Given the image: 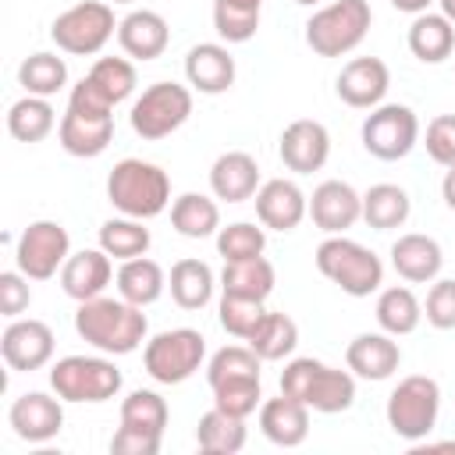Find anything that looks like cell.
Here are the masks:
<instances>
[{
    "mask_svg": "<svg viewBox=\"0 0 455 455\" xmlns=\"http://www.w3.org/2000/svg\"><path fill=\"white\" fill-rule=\"evenodd\" d=\"M391 89V71L380 57H352L338 78H334V92L345 107H355V110H373L384 103Z\"/></svg>",
    "mask_w": 455,
    "mask_h": 455,
    "instance_id": "9a60e30c",
    "label": "cell"
},
{
    "mask_svg": "<svg viewBox=\"0 0 455 455\" xmlns=\"http://www.w3.org/2000/svg\"><path fill=\"white\" fill-rule=\"evenodd\" d=\"M259 188V164L242 149H228L210 167V192L224 203H245Z\"/></svg>",
    "mask_w": 455,
    "mask_h": 455,
    "instance_id": "484cf974",
    "label": "cell"
},
{
    "mask_svg": "<svg viewBox=\"0 0 455 455\" xmlns=\"http://www.w3.org/2000/svg\"><path fill=\"white\" fill-rule=\"evenodd\" d=\"M53 331L50 323L28 316V320H11L0 334V355L4 363L14 370V373H32V370H43L50 359H53Z\"/></svg>",
    "mask_w": 455,
    "mask_h": 455,
    "instance_id": "5bb4252c",
    "label": "cell"
},
{
    "mask_svg": "<svg viewBox=\"0 0 455 455\" xmlns=\"http://www.w3.org/2000/svg\"><path fill=\"white\" fill-rule=\"evenodd\" d=\"M213 391V405L231 412V416H242L249 419L259 405H263V391H259V377H245V380H224Z\"/></svg>",
    "mask_w": 455,
    "mask_h": 455,
    "instance_id": "f6af8a7d",
    "label": "cell"
},
{
    "mask_svg": "<svg viewBox=\"0 0 455 455\" xmlns=\"http://www.w3.org/2000/svg\"><path fill=\"white\" fill-rule=\"evenodd\" d=\"M359 139H363V149L370 156H377L384 164L402 160L419 142V117L405 103H380L366 114V121L359 128Z\"/></svg>",
    "mask_w": 455,
    "mask_h": 455,
    "instance_id": "7c38bea8",
    "label": "cell"
},
{
    "mask_svg": "<svg viewBox=\"0 0 455 455\" xmlns=\"http://www.w3.org/2000/svg\"><path fill=\"white\" fill-rule=\"evenodd\" d=\"M345 366L359 380H387L402 366V348H398L395 334H387V331H366V334H355L348 341Z\"/></svg>",
    "mask_w": 455,
    "mask_h": 455,
    "instance_id": "ffe728a7",
    "label": "cell"
},
{
    "mask_svg": "<svg viewBox=\"0 0 455 455\" xmlns=\"http://www.w3.org/2000/svg\"><path fill=\"white\" fill-rule=\"evenodd\" d=\"M263 302L256 299H242V295H220V306H217V320L220 327L231 334V338H242L249 341V334L256 331V323L263 320Z\"/></svg>",
    "mask_w": 455,
    "mask_h": 455,
    "instance_id": "ee69618b",
    "label": "cell"
},
{
    "mask_svg": "<svg viewBox=\"0 0 455 455\" xmlns=\"http://www.w3.org/2000/svg\"><path fill=\"white\" fill-rule=\"evenodd\" d=\"M114 28H117V21H114V7L107 0H82L53 18L50 39L57 43V50H64L71 57H92L110 43Z\"/></svg>",
    "mask_w": 455,
    "mask_h": 455,
    "instance_id": "30bf717a",
    "label": "cell"
},
{
    "mask_svg": "<svg viewBox=\"0 0 455 455\" xmlns=\"http://www.w3.org/2000/svg\"><path fill=\"white\" fill-rule=\"evenodd\" d=\"M171 228L181 238H210L220 231V206L203 192H185L171 203Z\"/></svg>",
    "mask_w": 455,
    "mask_h": 455,
    "instance_id": "d6a6232c",
    "label": "cell"
},
{
    "mask_svg": "<svg viewBox=\"0 0 455 455\" xmlns=\"http://www.w3.org/2000/svg\"><path fill=\"white\" fill-rule=\"evenodd\" d=\"M192 114V89L178 85V82H153L149 89H142V96L132 103V132L146 142L167 139L171 132H178Z\"/></svg>",
    "mask_w": 455,
    "mask_h": 455,
    "instance_id": "8fae6325",
    "label": "cell"
},
{
    "mask_svg": "<svg viewBox=\"0 0 455 455\" xmlns=\"http://www.w3.org/2000/svg\"><path fill=\"white\" fill-rule=\"evenodd\" d=\"M114 277V263L103 249H82V252H71L68 263L60 267V288L68 299L75 302H85V299H96L107 291Z\"/></svg>",
    "mask_w": 455,
    "mask_h": 455,
    "instance_id": "cb8c5ba5",
    "label": "cell"
},
{
    "mask_svg": "<svg viewBox=\"0 0 455 455\" xmlns=\"http://www.w3.org/2000/svg\"><path fill=\"white\" fill-rule=\"evenodd\" d=\"M295 345H299V323L288 313H277V309H267L263 320L256 323V331L249 334V348L263 363L288 359L295 352Z\"/></svg>",
    "mask_w": 455,
    "mask_h": 455,
    "instance_id": "836d02e7",
    "label": "cell"
},
{
    "mask_svg": "<svg viewBox=\"0 0 455 455\" xmlns=\"http://www.w3.org/2000/svg\"><path fill=\"white\" fill-rule=\"evenodd\" d=\"M167 402L149 391V387H139L132 391L124 402H121V427L124 430H135V434H149V437H160L164 441V427H167Z\"/></svg>",
    "mask_w": 455,
    "mask_h": 455,
    "instance_id": "f35d334b",
    "label": "cell"
},
{
    "mask_svg": "<svg viewBox=\"0 0 455 455\" xmlns=\"http://www.w3.org/2000/svg\"><path fill=\"white\" fill-rule=\"evenodd\" d=\"M71 256V238L60 220H32L18 245H14V263L28 281H50Z\"/></svg>",
    "mask_w": 455,
    "mask_h": 455,
    "instance_id": "4fadbf2b",
    "label": "cell"
},
{
    "mask_svg": "<svg viewBox=\"0 0 455 455\" xmlns=\"http://www.w3.org/2000/svg\"><path fill=\"white\" fill-rule=\"evenodd\" d=\"M412 213V199L402 185H391V181H380V185H370L363 192V220L373 228V231H391V228H402Z\"/></svg>",
    "mask_w": 455,
    "mask_h": 455,
    "instance_id": "1f68e13d",
    "label": "cell"
},
{
    "mask_svg": "<svg viewBox=\"0 0 455 455\" xmlns=\"http://www.w3.org/2000/svg\"><path fill=\"white\" fill-rule=\"evenodd\" d=\"M107 4H132V0H107Z\"/></svg>",
    "mask_w": 455,
    "mask_h": 455,
    "instance_id": "11a10c76",
    "label": "cell"
},
{
    "mask_svg": "<svg viewBox=\"0 0 455 455\" xmlns=\"http://www.w3.org/2000/svg\"><path fill=\"white\" fill-rule=\"evenodd\" d=\"M256 217L263 228L270 231H295L302 224V217L309 213V199L306 192L288 181V178H270L256 188Z\"/></svg>",
    "mask_w": 455,
    "mask_h": 455,
    "instance_id": "d6986e66",
    "label": "cell"
},
{
    "mask_svg": "<svg viewBox=\"0 0 455 455\" xmlns=\"http://www.w3.org/2000/svg\"><path fill=\"white\" fill-rule=\"evenodd\" d=\"M85 78H89L92 89H96L100 96H107L114 107L124 103V100L135 92V85H139V75H135L132 57H100V60L89 68Z\"/></svg>",
    "mask_w": 455,
    "mask_h": 455,
    "instance_id": "60d3db41",
    "label": "cell"
},
{
    "mask_svg": "<svg viewBox=\"0 0 455 455\" xmlns=\"http://www.w3.org/2000/svg\"><path fill=\"white\" fill-rule=\"evenodd\" d=\"M259 355L249 345H224L220 352L210 355L206 363V384L217 387L224 380H245V377H259Z\"/></svg>",
    "mask_w": 455,
    "mask_h": 455,
    "instance_id": "b9f144b4",
    "label": "cell"
},
{
    "mask_svg": "<svg viewBox=\"0 0 455 455\" xmlns=\"http://www.w3.org/2000/svg\"><path fill=\"white\" fill-rule=\"evenodd\" d=\"M405 39H409V50H412L416 60H423V64H441V60H448L451 50H455V25H451L444 14L423 11V14L412 18Z\"/></svg>",
    "mask_w": 455,
    "mask_h": 455,
    "instance_id": "83f0119b",
    "label": "cell"
},
{
    "mask_svg": "<svg viewBox=\"0 0 455 455\" xmlns=\"http://www.w3.org/2000/svg\"><path fill=\"white\" fill-rule=\"evenodd\" d=\"M427 156L441 167H455V114H437L423 135Z\"/></svg>",
    "mask_w": 455,
    "mask_h": 455,
    "instance_id": "7dc6e473",
    "label": "cell"
},
{
    "mask_svg": "<svg viewBox=\"0 0 455 455\" xmlns=\"http://www.w3.org/2000/svg\"><path fill=\"white\" fill-rule=\"evenodd\" d=\"M185 78L206 96H220L235 85V57L220 43H196L185 53Z\"/></svg>",
    "mask_w": 455,
    "mask_h": 455,
    "instance_id": "7402d4cb",
    "label": "cell"
},
{
    "mask_svg": "<svg viewBox=\"0 0 455 455\" xmlns=\"http://www.w3.org/2000/svg\"><path fill=\"white\" fill-rule=\"evenodd\" d=\"M167 288H171V299L181 306V309H203L210 299H213V288H217V277L210 270V263L203 259H178L167 274Z\"/></svg>",
    "mask_w": 455,
    "mask_h": 455,
    "instance_id": "f546056e",
    "label": "cell"
},
{
    "mask_svg": "<svg viewBox=\"0 0 455 455\" xmlns=\"http://www.w3.org/2000/svg\"><path fill=\"white\" fill-rule=\"evenodd\" d=\"M64 398H53L46 391H25L11 402L7 409V423L14 430V437L28 441V444H46L60 434L64 427V409H60Z\"/></svg>",
    "mask_w": 455,
    "mask_h": 455,
    "instance_id": "2e32d148",
    "label": "cell"
},
{
    "mask_svg": "<svg viewBox=\"0 0 455 455\" xmlns=\"http://www.w3.org/2000/svg\"><path fill=\"white\" fill-rule=\"evenodd\" d=\"M437 7H441V14H444V18L455 25V0H437Z\"/></svg>",
    "mask_w": 455,
    "mask_h": 455,
    "instance_id": "f5cc1de1",
    "label": "cell"
},
{
    "mask_svg": "<svg viewBox=\"0 0 455 455\" xmlns=\"http://www.w3.org/2000/svg\"><path fill=\"white\" fill-rule=\"evenodd\" d=\"M391 267L409 284H430V281H437V274L444 267V252H441L437 238L409 231L391 242Z\"/></svg>",
    "mask_w": 455,
    "mask_h": 455,
    "instance_id": "44dd1931",
    "label": "cell"
},
{
    "mask_svg": "<svg viewBox=\"0 0 455 455\" xmlns=\"http://www.w3.org/2000/svg\"><path fill=\"white\" fill-rule=\"evenodd\" d=\"M437 412H441V387L427 373H412V377L398 380V387L387 395V409H384L391 434L409 444H419L430 437V430L437 427Z\"/></svg>",
    "mask_w": 455,
    "mask_h": 455,
    "instance_id": "52a82bcc",
    "label": "cell"
},
{
    "mask_svg": "<svg viewBox=\"0 0 455 455\" xmlns=\"http://www.w3.org/2000/svg\"><path fill=\"white\" fill-rule=\"evenodd\" d=\"M281 395L299 398L313 412L334 416V412L352 409V402H355V373L327 366V363H320L313 355H302V359H291L281 370Z\"/></svg>",
    "mask_w": 455,
    "mask_h": 455,
    "instance_id": "277c9868",
    "label": "cell"
},
{
    "mask_svg": "<svg viewBox=\"0 0 455 455\" xmlns=\"http://www.w3.org/2000/svg\"><path fill=\"white\" fill-rule=\"evenodd\" d=\"M18 85H21L28 96H43V100L57 96V92L68 85V64H64V57L46 53V50L28 53V57L18 64Z\"/></svg>",
    "mask_w": 455,
    "mask_h": 455,
    "instance_id": "74e56055",
    "label": "cell"
},
{
    "mask_svg": "<svg viewBox=\"0 0 455 455\" xmlns=\"http://www.w3.org/2000/svg\"><path fill=\"white\" fill-rule=\"evenodd\" d=\"M114 281H117V295H121L124 302H132V306H142V309L153 306V302L164 295V288H167L164 267H160L156 259H149V256L124 259V263L117 267Z\"/></svg>",
    "mask_w": 455,
    "mask_h": 455,
    "instance_id": "4316f807",
    "label": "cell"
},
{
    "mask_svg": "<svg viewBox=\"0 0 455 455\" xmlns=\"http://www.w3.org/2000/svg\"><path fill=\"white\" fill-rule=\"evenodd\" d=\"M110 451L114 455H156L160 451V437H149V434H135V430L117 427V434L110 437Z\"/></svg>",
    "mask_w": 455,
    "mask_h": 455,
    "instance_id": "681fc988",
    "label": "cell"
},
{
    "mask_svg": "<svg viewBox=\"0 0 455 455\" xmlns=\"http://www.w3.org/2000/svg\"><path fill=\"white\" fill-rule=\"evenodd\" d=\"M75 331L85 345H92L103 355H128L146 341L149 320H146L142 306H132L121 295L117 299L96 295V299L78 302Z\"/></svg>",
    "mask_w": 455,
    "mask_h": 455,
    "instance_id": "6da1fadb",
    "label": "cell"
},
{
    "mask_svg": "<svg viewBox=\"0 0 455 455\" xmlns=\"http://www.w3.org/2000/svg\"><path fill=\"white\" fill-rule=\"evenodd\" d=\"M441 199L448 210H455V167H444V178H441Z\"/></svg>",
    "mask_w": 455,
    "mask_h": 455,
    "instance_id": "f907efd6",
    "label": "cell"
},
{
    "mask_svg": "<svg viewBox=\"0 0 455 455\" xmlns=\"http://www.w3.org/2000/svg\"><path fill=\"white\" fill-rule=\"evenodd\" d=\"M149 242H153V235H149L146 220H135V217H124V213L103 220V228H100V249L110 259H121V263L135 259V256H146Z\"/></svg>",
    "mask_w": 455,
    "mask_h": 455,
    "instance_id": "8d00e7d4",
    "label": "cell"
},
{
    "mask_svg": "<svg viewBox=\"0 0 455 455\" xmlns=\"http://www.w3.org/2000/svg\"><path fill=\"white\" fill-rule=\"evenodd\" d=\"M274 281H277V274L267 256L235 259V263H224V270H220V295H242V299L267 302V295L274 291Z\"/></svg>",
    "mask_w": 455,
    "mask_h": 455,
    "instance_id": "f1b7e54d",
    "label": "cell"
},
{
    "mask_svg": "<svg viewBox=\"0 0 455 455\" xmlns=\"http://www.w3.org/2000/svg\"><path fill=\"white\" fill-rule=\"evenodd\" d=\"M430 4L434 0H391V7L402 14H423V11H430Z\"/></svg>",
    "mask_w": 455,
    "mask_h": 455,
    "instance_id": "816d5d0a",
    "label": "cell"
},
{
    "mask_svg": "<svg viewBox=\"0 0 455 455\" xmlns=\"http://www.w3.org/2000/svg\"><path fill=\"white\" fill-rule=\"evenodd\" d=\"M124 377L107 355H64L50 366V387L64 402H110L121 391Z\"/></svg>",
    "mask_w": 455,
    "mask_h": 455,
    "instance_id": "ba28073f",
    "label": "cell"
},
{
    "mask_svg": "<svg viewBox=\"0 0 455 455\" xmlns=\"http://www.w3.org/2000/svg\"><path fill=\"white\" fill-rule=\"evenodd\" d=\"M309 405H302L299 398L291 395H277V398H267L259 405V430L270 444L277 448H299L306 437H309Z\"/></svg>",
    "mask_w": 455,
    "mask_h": 455,
    "instance_id": "603a6c76",
    "label": "cell"
},
{
    "mask_svg": "<svg viewBox=\"0 0 455 455\" xmlns=\"http://www.w3.org/2000/svg\"><path fill=\"white\" fill-rule=\"evenodd\" d=\"M373 11L366 0H331L306 21V46L316 57H345L370 32Z\"/></svg>",
    "mask_w": 455,
    "mask_h": 455,
    "instance_id": "8992f818",
    "label": "cell"
},
{
    "mask_svg": "<svg viewBox=\"0 0 455 455\" xmlns=\"http://www.w3.org/2000/svg\"><path fill=\"white\" fill-rule=\"evenodd\" d=\"M263 249H267V231L249 224V220H235V224L217 231V252L224 256V263L263 256Z\"/></svg>",
    "mask_w": 455,
    "mask_h": 455,
    "instance_id": "7bdbcfd3",
    "label": "cell"
},
{
    "mask_svg": "<svg viewBox=\"0 0 455 455\" xmlns=\"http://www.w3.org/2000/svg\"><path fill=\"white\" fill-rule=\"evenodd\" d=\"M107 199L124 217L153 220L171 203V178H167L164 167H156L149 160L124 156L107 174Z\"/></svg>",
    "mask_w": 455,
    "mask_h": 455,
    "instance_id": "3957f363",
    "label": "cell"
},
{
    "mask_svg": "<svg viewBox=\"0 0 455 455\" xmlns=\"http://www.w3.org/2000/svg\"><path fill=\"white\" fill-rule=\"evenodd\" d=\"M32 302V291H28V277L21 270H4L0 274V313L7 320H18Z\"/></svg>",
    "mask_w": 455,
    "mask_h": 455,
    "instance_id": "c3c4849f",
    "label": "cell"
},
{
    "mask_svg": "<svg viewBox=\"0 0 455 455\" xmlns=\"http://www.w3.org/2000/svg\"><path fill=\"white\" fill-rule=\"evenodd\" d=\"M117 43H121L124 57H132V60H156L171 43V28H167L164 14L142 7L117 21Z\"/></svg>",
    "mask_w": 455,
    "mask_h": 455,
    "instance_id": "d4e9b609",
    "label": "cell"
},
{
    "mask_svg": "<svg viewBox=\"0 0 455 455\" xmlns=\"http://www.w3.org/2000/svg\"><path fill=\"white\" fill-rule=\"evenodd\" d=\"M263 0H213V28L224 43H249L259 28Z\"/></svg>",
    "mask_w": 455,
    "mask_h": 455,
    "instance_id": "ab89813d",
    "label": "cell"
},
{
    "mask_svg": "<svg viewBox=\"0 0 455 455\" xmlns=\"http://www.w3.org/2000/svg\"><path fill=\"white\" fill-rule=\"evenodd\" d=\"M277 153H281V164H284L288 171H295V174H313V171H320V167L327 164V156H331V132H327L320 121H313V117H299V121H291V124L281 132Z\"/></svg>",
    "mask_w": 455,
    "mask_h": 455,
    "instance_id": "ac0fdd59",
    "label": "cell"
},
{
    "mask_svg": "<svg viewBox=\"0 0 455 455\" xmlns=\"http://www.w3.org/2000/svg\"><path fill=\"white\" fill-rule=\"evenodd\" d=\"M377 323H380V331H387V334H395V338H405V334H412L416 327H419V320H423V302L412 295V288H405V284H391V288H384L380 295H377Z\"/></svg>",
    "mask_w": 455,
    "mask_h": 455,
    "instance_id": "e575fe53",
    "label": "cell"
},
{
    "mask_svg": "<svg viewBox=\"0 0 455 455\" xmlns=\"http://www.w3.org/2000/svg\"><path fill=\"white\" fill-rule=\"evenodd\" d=\"M53 124H57V114H53V107H50V100H43V96H21V100H14L11 107H7V132H11V139H18V142H43L50 132H53Z\"/></svg>",
    "mask_w": 455,
    "mask_h": 455,
    "instance_id": "d590c367",
    "label": "cell"
},
{
    "mask_svg": "<svg viewBox=\"0 0 455 455\" xmlns=\"http://www.w3.org/2000/svg\"><path fill=\"white\" fill-rule=\"evenodd\" d=\"M316 270L338 284L352 299H366L384 284V263L373 249L345 238V235H327L316 245Z\"/></svg>",
    "mask_w": 455,
    "mask_h": 455,
    "instance_id": "5b68a950",
    "label": "cell"
},
{
    "mask_svg": "<svg viewBox=\"0 0 455 455\" xmlns=\"http://www.w3.org/2000/svg\"><path fill=\"white\" fill-rule=\"evenodd\" d=\"M57 139H60V149L71 153V156H100L110 139H114V103L107 96H100L92 89L89 78H82L71 96H68V110L57 124Z\"/></svg>",
    "mask_w": 455,
    "mask_h": 455,
    "instance_id": "7a4b0ae2",
    "label": "cell"
},
{
    "mask_svg": "<svg viewBox=\"0 0 455 455\" xmlns=\"http://www.w3.org/2000/svg\"><path fill=\"white\" fill-rule=\"evenodd\" d=\"M245 437H249V430H245L242 416H231V412H224L217 405L199 416L196 444L206 455H238L245 448Z\"/></svg>",
    "mask_w": 455,
    "mask_h": 455,
    "instance_id": "4dcf8cb0",
    "label": "cell"
},
{
    "mask_svg": "<svg viewBox=\"0 0 455 455\" xmlns=\"http://www.w3.org/2000/svg\"><path fill=\"white\" fill-rule=\"evenodd\" d=\"M423 316L437 331H455V277H441L430 284L427 302H423Z\"/></svg>",
    "mask_w": 455,
    "mask_h": 455,
    "instance_id": "bcb514c9",
    "label": "cell"
},
{
    "mask_svg": "<svg viewBox=\"0 0 455 455\" xmlns=\"http://www.w3.org/2000/svg\"><path fill=\"white\" fill-rule=\"evenodd\" d=\"M206 359V338L196 327L160 331L142 348V366L156 384H185Z\"/></svg>",
    "mask_w": 455,
    "mask_h": 455,
    "instance_id": "9c48e42d",
    "label": "cell"
},
{
    "mask_svg": "<svg viewBox=\"0 0 455 455\" xmlns=\"http://www.w3.org/2000/svg\"><path fill=\"white\" fill-rule=\"evenodd\" d=\"M295 4H302V7H313V4H323V0H295Z\"/></svg>",
    "mask_w": 455,
    "mask_h": 455,
    "instance_id": "db71d44e",
    "label": "cell"
},
{
    "mask_svg": "<svg viewBox=\"0 0 455 455\" xmlns=\"http://www.w3.org/2000/svg\"><path fill=\"white\" fill-rule=\"evenodd\" d=\"M309 217L323 235H345L363 220V196L348 181H320L309 196Z\"/></svg>",
    "mask_w": 455,
    "mask_h": 455,
    "instance_id": "e0dca14e",
    "label": "cell"
}]
</instances>
